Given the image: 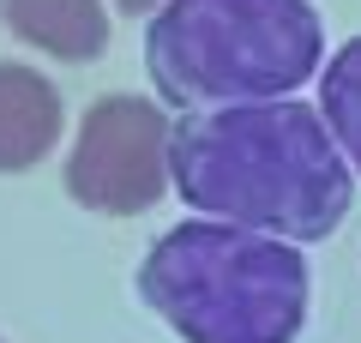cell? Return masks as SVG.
Masks as SVG:
<instances>
[{
    "instance_id": "8992f818",
    "label": "cell",
    "mask_w": 361,
    "mask_h": 343,
    "mask_svg": "<svg viewBox=\"0 0 361 343\" xmlns=\"http://www.w3.org/2000/svg\"><path fill=\"white\" fill-rule=\"evenodd\" d=\"M0 25L54 61H97L109 49L103 0H0Z\"/></svg>"
},
{
    "instance_id": "6da1fadb",
    "label": "cell",
    "mask_w": 361,
    "mask_h": 343,
    "mask_svg": "<svg viewBox=\"0 0 361 343\" xmlns=\"http://www.w3.org/2000/svg\"><path fill=\"white\" fill-rule=\"evenodd\" d=\"M169 181L193 211L277 241H325L349 211V157L307 102H235L169 133Z\"/></svg>"
},
{
    "instance_id": "277c9868",
    "label": "cell",
    "mask_w": 361,
    "mask_h": 343,
    "mask_svg": "<svg viewBox=\"0 0 361 343\" xmlns=\"http://www.w3.org/2000/svg\"><path fill=\"white\" fill-rule=\"evenodd\" d=\"M169 187V121L145 97H97L66 157V193L85 211L133 217Z\"/></svg>"
},
{
    "instance_id": "3957f363",
    "label": "cell",
    "mask_w": 361,
    "mask_h": 343,
    "mask_svg": "<svg viewBox=\"0 0 361 343\" xmlns=\"http://www.w3.org/2000/svg\"><path fill=\"white\" fill-rule=\"evenodd\" d=\"M325 30L307 0H163L145 66L180 109L277 102L319 73Z\"/></svg>"
},
{
    "instance_id": "ba28073f",
    "label": "cell",
    "mask_w": 361,
    "mask_h": 343,
    "mask_svg": "<svg viewBox=\"0 0 361 343\" xmlns=\"http://www.w3.org/2000/svg\"><path fill=\"white\" fill-rule=\"evenodd\" d=\"M115 6H121V13H151L157 0H115Z\"/></svg>"
},
{
    "instance_id": "5b68a950",
    "label": "cell",
    "mask_w": 361,
    "mask_h": 343,
    "mask_svg": "<svg viewBox=\"0 0 361 343\" xmlns=\"http://www.w3.org/2000/svg\"><path fill=\"white\" fill-rule=\"evenodd\" d=\"M61 139V90L37 66L0 61V175H25Z\"/></svg>"
},
{
    "instance_id": "52a82bcc",
    "label": "cell",
    "mask_w": 361,
    "mask_h": 343,
    "mask_svg": "<svg viewBox=\"0 0 361 343\" xmlns=\"http://www.w3.org/2000/svg\"><path fill=\"white\" fill-rule=\"evenodd\" d=\"M319 114L349 169H361V37L343 42L331 66H319Z\"/></svg>"
},
{
    "instance_id": "7a4b0ae2",
    "label": "cell",
    "mask_w": 361,
    "mask_h": 343,
    "mask_svg": "<svg viewBox=\"0 0 361 343\" xmlns=\"http://www.w3.org/2000/svg\"><path fill=\"white\" fill-rule=\"evenodd\" d=\"M139 295L187 343H289L307 319V259L241 223H175L139 265Z\"/></svg>"
}]
</instances>
